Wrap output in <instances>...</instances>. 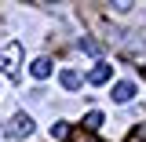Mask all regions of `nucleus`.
<instances>
[{
  "label": "nucleus",
  "instance_id": "f257e3e1",
  "mask_svg": "<svg viewBox=\"0 0 146 142\" xmlns=\"http://www.w3.org/2000/svg\"><path fill=\"white\" fill-rule=\"evenodd\" d=\"M18 66H22V44H7V48H0V69L7 73V77H15Z\"/></svg>",
  "mask_w": 146,
  "mask_h": 142
},
{
  "label": "nucleus",
  "instance_id": "f03ea898",
  "mask_svg": "<svg viewBox=\"0 0 146 142\" xmlns=\"http://www.w3.org/2000/svg\"><path fill=\"white\" fill-rule=\"evenodd\" d=\"M7 135H11V139H29V135H33V120H29L26 113H15L11 124H7Z\"/></svg>",
  "mask_w": 146,
  "mask_h": 142
},
{
  "label": "nucleus",
  "instance_id": "7ed1b4c3",
  "mask_svg": "<svg viewBox=\"0 0 146 142\" xmlns=\"http://www.w3.org/2000/svg\"><path fill=\"white\" fill-rule=\"evenodd\" d=\"M131 98H135V84H131V80L113 84V102H121V106H124V102H131Z\"/></svg>",
  "mask_w": 146,
  "mask_h": 142
},
{
  "label": "nucleus",
  "instance_id": "20e7f679",
  "mask_svg": "<svg viewBox=\"0 0 146 142\" xmlns=\"http://www.w3.org/2000/svg\"><path fill=\"white\" fill-rule=\"evenodd\" d=\"M58 84H62L66 91H77V88H80V73H77V69H62V73H58Z\"/></svg>",
  "mask_w": 146,
  "mask_h": 142
},
{
  "label": "nucleus",
  "instance_id": "39448f33",
  "mask_svg": "<svg viewBox=\"0 0 146 142\" xmlns=\"http://www.w3.org/2000/svg\"><path fill=\"white\" fill-rule=\"evenodd\" d=\"M110 69H113V66H106V62H99V66H95V69L88 73V80H91V84H106V80H110Z\"/></svg>",
  "mask_w": 146,
  "mask_h": 142
},
{
  "label": "nucleus",
  "instance_id": "423d86ee",
  "mask_svg": "<svg viewBox=\"0 0 146 142\" xmlns=\"http://www.w3.org/2000/svg\"><path fill=\"white\" fill-rule=\"evenodd\" d=\"M29 73H33L36 80H44V77H48V73H51V58H36L33 66H29Z\"/></svg>",
  "mask_w": 146,
  "mask_h": 142
},
{
  "label": "nucleus",
  "instance_id": "0eeeda50",
  "mask_svg": "<svg viewBox=\"0 0 146 142\" xmlns=\"http://www.w3.org/2000/svg\"><path fill=\"white\" fill-rule=\"evenodd\" d=\"M99 127H102V113H99V109H91L88 117H84V131L91 135V131H99Z\"/></svg>",
  "mask_w": 146,
  "mask_h": 142
},
{
  "label": "nucleus",
  "instance_id": "6e6552de",
  "mask_svg": "<svg viewBox=\"0 0 146 142\" xmlns=\"http://www.w3.org/2000/svg\"><path fill=\"white\" fill-rule=\"evenodd\" d=\"M80 51H84V55H99V51H102V44H99L95 36H80Z\"/></svg>",
  "mask_w": 146,
  "mask_h": 142
},
{
  "label": "nucleus",
  "instance_id": "1a4fd4ad",
  "mask_svg": "<svg viewBox=\"0 0 146 142\" xmlns=\"http://www.w3.org/2000/svg\"><path fill=\"white\" fill-rule=\"evenodd\" d=\"M70 139V124H51V142H66Z\"/></svg>",
  "mask_w": 146,
  "mask_h": 142
},
{
  "label": "nucleus",
  "instance_id": "9d476101",
  "mask_svg": "<svg viewBox=\"0 0 146 142\" xmlns=\"http://www.w3.org/2000/svg\"><path fill=\"white\" fill-rule=\"evenodd\" d=\"M73 142H99V139H95V135H88V131H77V135H73Z\"/></svg>",
  "mask_w": 146,
  "mask_h": 142
},
{
  "label": "nucleus",
  "instance_id": "9b49d317",
  "mask_svg": "<svg viewBox=\"0 0 146 142\" xmlns=\"http://www.w3.org/2000/svg\"><path fill=\"white\" fill-rule=\"evenodd\" d=\"M135 142H146V127H143V131H139V135H135Z\"/></svg>",
  "mask_w": 146,
  "mask_h": 142
}]
</instances>
